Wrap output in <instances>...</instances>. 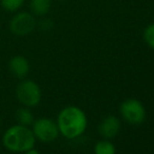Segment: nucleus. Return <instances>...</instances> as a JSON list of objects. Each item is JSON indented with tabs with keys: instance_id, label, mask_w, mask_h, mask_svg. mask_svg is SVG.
<instances>
[{
	"instance_id": "obj_1",
	"label": "nucleus",
	"mask_w": 154,
	"mask_h": 154,
	"mask_svg": "<svg viewBox=\"0 0 154 154\" xmlns=\"http://www.w3.org/2000/svg\"><path fill=\"white\" fill-rule=\"evenodd\" d=\"M59 132L67 140H75L81 136L87 128V116L81 108L67 106L60 111L57 119Z\"/></svg>"
},
{
	"instance_id": "obj_2",
	"label": "nucleus",
	"mask_w": 154,
	"mask_h": 154,
	"mask_svg": "<svg viewBox=\"0 0 154 154\" xmlns=\"http://www.w3.org/2000/svg\"><path fill=\"white\" fill-rule=\"evenodd\" d=\"M36 137L29 126L17 124L10 127L3 134L2 143L6 150L15 153H23L35 148Z\"/></svg>"
},
{
	"instance_id": "obj_3",
	"label": "nucleus",
	"mask_w": 154,
	"mask_h": 154,
	"mask_svg": "<svg viewBox=\"0 0 154 154\" xmlns=\"http://www.w3.org/2000/svg\"><path fill=\"white\" fill-rule=\"evenodd\" d=\"M16 97L24 107H36L41 102L42 92L39 85L32 80H23L16 88Z\"/></svg>"
},
{
	"instance_id": "obj_4",
	"label": "nucleus",
	"mask_w": 154,
	"mask_h": 154,
	"mask_svg": "<svg viewBox=\"0 0 154 154\" xmlns=\"http://www.w3.org/2000/svg\"><path fill=\"white\" fill-rule=\"evenodd\" d=\"M120 112L123 119L130 125H140L146 120V109L140 101L128 99L120 106Z\"/></svg>"
},
{
	"instance_id": "obj_5",
	"label": "nucleus",
	"mask_w": 154,
	"mask_h": 154,
	"mask_svg": "<svg viewBox=\"0 0 154 154\" xmlns=\"http://www.w3.org/2000/svg\"><path fill=\"white\" fill-rule=\"evenodd\" d=\"M32 126V130L34 132L36 140L42 143L55 142L60 134L57 123L51 119L41 118L38 120H35Z\"/></svg>"
},
{
	"instance_id": "obj_6",
	"label": "nucleus",
	"mask_w": 154,
	"mask_h": 154,
	"mask_svg": "<svg viewBox=\"0 0 154 154\" xmlns=\"http://www.w3.org/2000/svg\"><path fill=\"white\" fill-rule=\"evenodd\" d=\"M37 26L35 15L29 12H19L10 21V29L15 36L24 37L32 34Z\"/></svg>"
},
{
	"instance_id": "obj_7",
	"label": "nucleus",
	"mask_w": 154,
	"mask_h": 154,
	"mask_svg": "<svg viewBox=\"0 0 154 154\" xmlns=\"http://www.w3.org/2000/svg\"><path fill=\"white\" fill-rule=\"evenodd\" d=\"M121 130V121L114 116H108L100 124V134L106 140H110L118 135Z\"/></svg>"
},
{
	"instance_id": "obj_8",
	"label": "nucleus",
	"mask_w": 154,
	"mask_h": 154,
	"mask_svg": "<svg viewBox=\"0 0 154 154\" xmlns=\"http://www.w3.org/2000/svg\"><path fill=\"white\" fill-rule=\"evenodd\" d=\"M11 73L17 79H24L29 72V62L23 56H15L8 62Z\"/></svg>"
},
{
	"instance_id": "obj_9",
	"label": "nucleus",
	"mask_w": 154,
	"mask_h": 154,
	"mask_svg": "<svg viewBox=\"0 0 154 154\" xmlns=\"http://www.w3.org/2000/svg\"><path fill=\"white\" fill-rule=\"evenodd\" d=\"M29 8L32 15L43 17L51 10V0H31Z\"/></svg>"
},
{
	"instance_id": "obj_10",
	"label": "nucleus",
	"mask_w": 154,
	"mask_h": 154,
	"mask_svg": "<svg viewBox=\"0 0 154 154\" xmlns=\"http://www.w3.org/2000/svg\"><path fill=\"white\" fill-rule=\"evenodd\" d=\"M16 119L18 124L23 126H31L35 121L31 108L24 107V106L16 112Z\"/></svg>"
},
{
	"instance_id": "obj_11",
	"label": "nucleus",
	"mask_w": 154,
	"mask_h": 154,
	"mask_svg": "<svg viewBox=\"0 0 154 154\" xmlns=\"http://www.w3.org/2000/svg\"><path fill=\"white\" fill-rule=\"evenodd\" d=\"M94 154H116V147L108 140H100L94 146Z\"/></svg>"
},
{
	"instance_id": "obj_12",
	"label": "nucleus",
	"mask_w": 154,
	"mask_h": 154,
	"mask_svg": "<svg viewBox=\"0 0 154 154\" xmlns=\"http://www.w3.org/2000/svg\"><path fill=\"white\" fill-rule=\"evenodd\" d=\"M25 0H0L1 6L6 11V12L14 13L17 12L19 8H22Z\"/></svg>"
},
{
	"instance_id": "obj_13",
	"label": "nucleus",
	"mask_w": 154,
	"mask_h": 154,
	"mask_svg": "<svg viewBox=\"0 0 154 154\" xmlns=\"http://www.w3.org/2000/svg\"><path fill=\"white\" fill-rule=\"evenodd\" d=\"M144 40L149 46L154 49V23L148 25L144 31Z\"/></svg>"
},
{
	"instance_id": "obj_14",
	"label": "nucleus",
	"mask_w": 154,
	"mask_h": 154,
	"mask_svg": "<svg viewBox=\"0 0 154 154\" xmlns=\"http://www.w3.org/2000/svg\"><path fill=\"white\" fill-rule=\"evenodd\" d=\"M22 154H40V152H39L38 150H36L35 148H32V149H29V150L23 152Z\"/></svg>"
},
{
	"instance_id": "obj_15",
	"label": "nucleus",
	"mask_w": 154,
	"mask_h": 154,
	"mask_svg": "<svg viewBox=\"0 0 154 154\" xmlns=\"http://www.w3.org/2000/svg\"><path fill=\"white\" fill-rule=\"evenodd\" d=\"M0 128H1V122H0Z\"/></svg>"
}]
</instances>
